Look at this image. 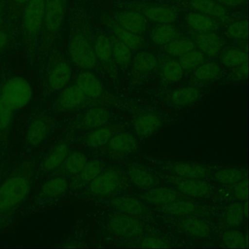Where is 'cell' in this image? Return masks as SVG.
<instances>
[{"label":"cell","mask_w":249,"mask_h":249,"mask_svg":"<svg viewBox=\"0 0 249 249\" xmlns=\"http://www.w3.org/2000/svg\"><path fill=\"white\" fill-rule=\"evenodd\" d=\"M0 96L15 110L26 106L30 101L32 90L29 83L23 78L14 77L7 81L2 87Z\"/></svg>","instance_id":"1"},{"label":"cell","mask_w":249,"mask_h":249,"mask_svg":"<svg viewBox=\"0 0 249 249\" xmlns=\"http://www.w3.org/2000/svg\"><path fill=\"white\" fill-rule=\"evenodd\" d=\"M29 189L28 182L23 177H14L7 180L0 187V211L16 205L24 198Z\"/></svg>","instance_id":"2"},{"label":"cell","mask_w":249,"mask_h":249,"mask_svg":"<svg viewBox=\"0 0 249 249\" xmlns=\"http://www.w3.org/2000/svg\"><path fill=\"white\" fill-rule=\"evenodd\" d=\"M124 183V177L119 169L108 168L103 170L90 182L89 190L96 196H107L117 191Z\"/></svg>","instance_id":"3"},{"label":"cell","mask_w":249,"mask_h":249,"mask_svg":"<svg viewBox=\"0 0 249 249\" xmlns=\"http://www.w3.org/2000/svg\"><path fill=\"white\" fill-rule=\"evenodd\" d=\"M70 53L73 61L81 68H91L96 64L94 50L83 35H77L72 38L70 45Z\"/></svg>","instance_id":"4"},{"label":"cell","mask_w":249,"mask_h":249,"mask_svg":"<svg viewBox=\"0 0 249 249\" xmlns=\"http://www.w3.org/2000/svg\"><path fill=\"white\" fill-rule=\"evenodd\" d=\"M109 226L113 233L125 237L138 236L143 231V226L141 221L128 214L113 216L109 220Z\"/></svg>","instance_id":"5"},{"label":"cell","mask_w":249,"mask_h":249,"mask_svg":"<svg viewBox=\"0 0 249 249\" xmlns=\"http://www.w3.org/2000/svg\"><path fill=\"white\" fill-rule=\"evenodd\" d=\"M45 13V0H29L24 15L26 29L35 33L39 29Z\"/></svg>","instance_id":"6"},{"label":"cell","mask_w":249,"mask_h":249,"mask_svg":"<svg viewBox=\"0 0 249 249\" xmlns=\"http://www.w3.org/2000/svg\"><path fill=\"white\" fill-rule=\"evenodd\" d=\"M63 16L62 0H45L44 20L49 31H55L60 27Z\"/></svg>","instance_id":"7"},{"label":"cell","mask_w":249,"mask_h":249,"mask_svg":"<svg viewBox=\"0 0 249 249\" xmlns=\"http://www.w3.org/2000/svg\"><path fill=\"white\" fill-rule=\"evenodd\" d=\"M161 121L157 115L147 113L138 116L134 123L136 134L140 137L145 138L153 134L161 126Z\"/></svg>","instance_id":"8"},{"label":"cell","mask_w":249,"mask_h":249,"mask_svg":"<svg viewBox=\"0 0 249 249\" xmlns=\"http://www.w3.org/2000/svg\"><path fill=\"white\" fill-rule=\"evenodd\" d=\"M104 163L99 160H93L86 163L78 173L72 182V187L80 188L91 182L103 170Z\"/></svg>","instance_id":"9"},{"label":"cell","mask_w":249,"mask_h":249,"mask_svg":"<svg viewBox=\"0 0 249 249\" xmlns=\"http://www.w3.org/2000/svg\"><path fill=\"white\" fill-rule=\"evenodd\" d=\"M117 20L119 26L135 34L143 31L146 28L145 18L137 12H123L118 16Z\"/></svg>","instance_id":"10"},{"label":"cell","mask_w":249,"mask_h":249,"mask_svg":"<svg viewBox=\"0 0 249 249\" xmlns=\"http://www.w3.org/2000/svg\"><path fill=\"white\" fill-rule=\"evenodd\" d=\"M77 85L89 97L96 98L103 91L102 86L97 78L90 72L81 73L77 79Z\"/></svg>","instance_id":"11"},{"label":"cell","mask_w":249,"mask_h":249,"mask_svg":"<svg viewBox=\"0 0 249 249\" xmlns=\"http://www.w3.org/2000/svg\"><path fill=\"white\" fill-rule=\"evenodd\" d=\"M112 206L117 210L129 215H138L143 213L145 207L138 200L128 197H118L111 202Z\"/></svg>","instance_id":"12"},{"label":"cell","mask_w":249,"mask_h":249,"mask_svg":"<svg viewBox=\"0 0 249 249\" xmlns=\"http://www.w3.org/2000/svg\"><path fill=\"white\" fill-rule=\"evenodd\" d=\"M127 173L131 181L140 188H149L155 183V179L152 174L138 164L131 165L128 169Z\"/></svg>","instance_id":"13"},{"label":"cell","mask_w":249,"mask_h":249,"mask_svg":"<svg viewBox=\"0 0 249 249\" xmlns=\"http://www.w3.org/2000/svg\"><path fill=\"white\" fill-rule=\"evenodd\" d=\"M71 69L65 62L57 64L51 72L49 77L50 87L54 89H59L64 87L70 81Z\"/></svg>","instance_id":"14"},{"label":"cell","mask_w":249,"mask_h":249,"mask_svg":"<svg viewBox=\"0 0 249 249\" xmlns=\"http://www.w3.org/2000/svg\"><path fill=\"white\" fill-rule=\"evenodd\" d=\"M108 142L111 150L119 153H130L137 147V142L134 137L125 133L114 136Z\"/></svg>","instance_id":"15"},{"label":"cell","mask_w":249,"mask_h":249,"mask_svg":"<svg viewBox=\"0 0 249 249\" xmlns=\"http://www.w3.org/2000/svg\"><path fill=\"white\" fill-rule=\"evenodd\" d=\"M49 131V124L44 119L38 118L30 124L27 132L26 139L32 145L40 143L46 137Z\"/></svg>","instance_id":"16"},{"label":"cell","mask_w":249,"mask_h":249,"mask_svg":"<svg viewBox=\"0 0 249 249\" xmlns=\"http://www.w3.org/2000/svg\"><path fill=\"white\" fill-rule=\"evenodd\" d=\"M177 197L175 190L164 186L150 189L144 194V198L153 204H166L176 200Z\"/></svg>","instance_id":"17"},{"label":"cell","mask_w":249,"mask_h":249,"mask_svg":"<svg viewBox=\"0 0 249 249\" xmlns=\"http://www.w3.org/2000/svg\"><path fill=\"white\" fill-rule=\"evenodd\" d=\"M177 187L182 193L193 196H202L209 191V186L203 181L188 178L177 184Z\"/></svg>","instance_id":"18"},{"label":"cell","mask_w":249,"mask_h":249,"mask_svg":"<svg viewBox=\"0 0 249 249\" xmlns=\"http://www.w3.org/2000/svg\"><path fill=\"white\" fill-rule=\"evenodd\" d=\"M85 95L77 85H72L67 88L62 93L60 104L64 108L71 109L82 103Z\"/></svg>","instance_id":"19"},{"label":"cell","mask_w":249,"mask_h":249,"mask_svg":"<svg viewBox=\"0 0 249 249\" xmlns=\"http://www.w3.org/2000/svg\"><path fill=\"white\" fill-rule=\"evenodd\" d=\"M199 92L194 88H183L172 92L170 99L175 106L184 107L195 102L199 98Z\"/></svg>","instance_id":"20"},{"label":"cell","mask_w":249,"mask_h":249,"mask_svg":"<svg viewBox=\"0 0 249 249\" xmlns=\"http://www.w3.org/2000/svg\"><path fill=\"white\" fill-rule=\"evenodd\" d=\"M109 118V114L107 109L97 107L87 111L83 118V123L88 128H95L105 124Z\"/></svg>","instance_id":"21"},{"label":"cell","mask_w":249,"mask_h":249,"mask_svg":"<svg viewBox=\"0 0 249 249\" xmlns=\"http://www.w3.org/2000/svg\"><path fill=\"white\" fill-rule=\"evenodd\" d=\"M196 41L199 48L209 56L215 55L219 50V39L213 33L203 32L197 36Z\"/></svg>","instance_id":"22"},{"label":"cell","mask_w":249,"mask_h":249,"mask_svg":"<svg viewBox=\"0 0 249 249\" xmlns=\"http://www.w3.org/2000/svg\"><path fill=\"white\" fill-rule=\"evenodd\" d=\"M145 16L150 20L159 23L168 24L174 22L176 15L171 9L162 6H152L146 9Z\"/></svg>","instance_id":"23"},{"label":"cell","mask_w":249,"mask_h":249,"mask_svg":"<svg viewBox=\"0 0 249 249\" xmlns=\"http://www.w3.org/2000/svg\"><path fill=\"white\" fill-rule=\"evenodd\" d=\"M181 226L186 232L197 237H206L210 232L207 225L196 218L189 217L183 220Z\"/></svg>","instance_id":"24"},{"label":"cell","mask_w":249,"mask_h":249,"mask_svg":"<svg viewBox=\"0 0 249 249\" xmlns=\"http://www.w3.org/2000/svg\"><path fill=\"white\" fill-rule=\"evenodd\" d=\"M62 166L65 173L75 175L78 174L87 163L86 156L80 152H74L66 157Z\"/></svg>","instance_id":"25"},{"label":"cell","mask_w":249,"mask_h":249,"mask_svg":"<svg viewBox=\"0 0 249 249\" xmlns=\"http://www.w3.org/2000/svg\"><path fill=\"white\" fill-rule=\"evenodd\" d=\"M68 152V147L66 143L57 145L45 160L44 167L47 170H52L58 167L63 162Z\"/></svg>","instance_id":"26"},{"label":"cell","mask_w":249,"mask_h":249,"mask_svg":"<svg viewBox=\"0 0 249 249\" xmlns=\"http://www.w3.org/2000/svg\"><path fill=\"white\" fill-rule=\"evenodd\" d=\"M173 170L178 175L188 178L196 179L205 176L206 171L202 166L189 163H178Z\"/></svg>","instance_id":"27"},{"label":"cell","mask_w":249,"mask_h":249,"mask_svg":"<svg viewBox=\"0 0 249 249\" xmlns=\"http://www.w3.org/2000/svg\"><path fill=\"white\" fill-rule=\"evenodd\" d=\"M67 188L68 182L65 179L55 178L46 182L42 187L41 191L47 196L56 197L63 195Z\"/></svg>","instance_id":"28"},{"label":"cell","mask_w":249,"mask_h":249,"mask_svg":"<svg viewBox=\"0 0 249 249\" xmlns=\"http://www.w3.org/2000/svg\"><path fill=\"white\" fill-rule=\"evenodd\" d=\"M191 5L201 12L214 16H222L226 11L220 4L211 0H191Z\"/></svg>","instance_id":"29"},{"label":"cell","mask_w":249,"mask_h":249,"mask_svg":"<svg viewBox=\"0 0 249 249\" xmlns=\"http://www.w3.org/2000/svg\"><path fill=\"white\" fill-rule=\"evenodd\" d=\"M195 208V204L186 200H174L163 204L161 211L167 214L172 215H181L188 214L192 212Z\"/></svg>","instance_id":"30"},{"label":"cell","mask_w":249,"mask_h":249,"mask_svg":"<svg viewBox=\"0 0 249 249\" xmlns=\"http://www.w3.org/2000/svg\"><path fill=\"white\" fill-rule=\"evenodd\" d=\"M157 64L155 57L151 53L142 51L135 56L133 65L134 69L139 71L146 72L151 71Z\"/></svg>","instance_id":"31"},{"label":"cell","mask_w":249,"mask_h":249,"mask_svg":"<svg viewBox=\"0 0 249 249\" xmlns=\"http://www.w3.org/2000/svg\"><path fill=\"white\" fill-rule=\"evenodd\" d=\"M189 24L196 30L208 32L213 28L214 24L208 17L198 13H192L187 18Z\"/></svg>","instance_id":"32"},{"label":"cell","mask_w":249,"mask_h":249,"mask_svg":"<svg viewBox=\"0 0 249 249\" xmlns=\"http://www.w3.org/2000/svg\"><path fill=\"white\" fill-rule=\"evenodd\" d=\"M111 137V131L109 128H99L88 136L86 143L91 147H99L108 142Z\"/></svg>","instance_id":"33"},{"label":"cell","mask_w":249,"mask_h":249,"mask_svg":"<svg viewBox=\"0 0 249 249\" xmlns=\"http://www.w3.org/2000/svg\"><path fill=\"white\" fill-rule=\"evenodd\" d=\"M176 31L171 25L165 24L157 27L152 34L153 41L159 45L170 42L175 36Z\"/></svg>","instance_id":"34"},{"label":"cell","mask_w":249,"mask_h":249,"mask_svg":"<svg viewBox=\"0 0 249 249\" xmlns=\"http://www.w3.org/2000/svg\"><path fill=\"white\" fill-rule=\"evenodd\" d=\"M112 52L119 65L124 66L128 64L131 58L130 49L119 39L113 43Z\"/></svg>","instance_id":"35"},{"label":"cell","mask_w":249,"mask_h":249,"mask_svg":"<svg viewBox=\"0 0 249 249\" xmlns=\"http://www.w3.org/2000/svg\"><path fill=\"white\" fill-rule=\"evenodd\" d=\"M113 31L119 39L130 49L137 48L141 44V39L136 34L128 31L120 26H115Z\"/></svg>","instance_id":"36"},{"label":"cell","mask_w":249,"mask_h":249,"mask_svg":"<svg viewBox=\"0 0 249 249\" xmlns=\"http://www.w3.org/2000/svg\"><path fill=\"white\" fill-rule=\"evenodd\" d=\"M94 50L96 57L104 61L108 60L112 54L111 43L108 38L104 35L97 37Z\"/></svg>","instance_id":"37"},{"label":"cell","mask_w":249,"mask_h":249,"mask_svg":"<svg viewBox=\"0 0 249 249\" xmlns=\"http://www.w3.org/2000/svg\"><path fill=\"white\" fill-rule=\"evenodd\" d=\"M222 240L224 244L229 248L244 249L247 247L246 237L236 231H225L223 234Z\"/></svg>","instance_id":"38"},{"label":"cell","mask_w":249,"mask_h":249,"mask_svg":"<svg viewBox=\"0 0 249 249\" xmlns=\"http://www.w3.org/2000/svg\"><path fill=\"white\" fill-rule=\"evenodd\" d=\"M243 207L239 202L231 204L226 211V220L231 226H238L242 222L244 217Z\"/></svg>","instance_id":"39"},{"label":"cell","mask_w":249,"mask_h":249,"mask_svg":"<svg viewBox=\"0 0 249 249\" xmlns=\"http://www.w3.org/2000/svg\"><path fill=\"white\" fill-rule=\"evenodd\" d=\"M242 173L236 169H225L219 170L215 175L216 179L224 184L238 183L243 178Z\"/></svg>","instance_id":"40"},{"label":"cell","mask_w":249,"mask_h":249,"mask_svg":"<svg viewBox=\"0 0 249 249\" xmlns=\"http://www.w3.org/2000/svg\"><path fill=\"white\" fill-rule=\"evenodd\" d=\"M195 45L190 40L187 39L175 40L171 42L167 47L170 54L179 56L194 50Z\"/></svg>","instance_id":"41"},{"label":"cell","mask_w":249,"mask_h":249,"mask_svg":"<svg viewBox=\"0 0 249 249\" xmlns=\"http://www.w3.org/2000/svg\"><path fill=\"white\" fill-rule=\"evenodd\" d=\"M222 60L225 65L232 67L248 61V55L241 51L232 49L227 51L224 54Z\"/></svg>","instance_id":"42"},{"label":"cell","mask_w":249,"mask_h":249,"mask_svg":"<svg viewBox=\"0 0 249 249\" xmlns=\"http://www.w3.org/2000/svg\"><path fill=\"white\" fill-rule=\"evenodd\" d=\"M163 73L167 80L176 82L182 76V68L179 63L173 60L169 61L163 66Z\"/></svg>","instance_id":"43"},{"label":"cell","mask_w":249,"mask_h":249,"mask_svg":"<svg viewBox=\"0 0 249 249\" xmlns=\"http://www.w3.org/2000/svg\"><path fill=\"white\" fill-rule=\"evenodd\" d=\"M204 59L203 55L197 51H191L181 55L179 64L182 68L191 69L200 64Z\"/></svg>","instance_id":"44"},{"label":"cell","mask_w":249,"mask_h":249,"mask_svg":"<svg viewBox=\"0 0 249 249\" xmlns=\"http://www.w3.org/2000/svg\"><path fill=\"white\" fill-rule=\"evenodd\" d=\"M15 110L0 96V130L10 125Z\"/></svg>","instance_id":"45"},{"label":"cell","mask_w":249,"mask_h":249,"mask_svg":"<svg viewBox=\"0 0 249 249\" xmlns=\"http://www.w3.org/2000/svg\"><path fill=\"white\" fill-rule=\"evenodd\" d=\"M219 71L217 65L208 63L199 67L196 71L195 76L199 79H208L216 76Z\"/></svg>","instance_id":"46"},{"label":"cell","mask_w":249,"mask_h":249,"mask_svg":"<svg viewBox=\"0 0 249 249\" xmlns=\"http://www.w3.org/2000/svg\"><path fill=\"white\" fill-rule=\"evenodd\" d=\"M227 32L232 37L244 38L248 35L247 22L242 21L234 22L228 27Z\"/></svg>","instance_id":"47"},{"label":"cell","mask_w":249,"mask_h":249,"mask_svg":"<svg viewBox=\"0 0 249 249\" xmlns=\"http://www.w3.org/2000/svg\"><path fill=\"white\" fill-rule=\"evenodd\" d=\"M234 194L236 197L240 200H245L248 198L249 183L248 179H244L240 180L234 188Z\"/></svg>","instance_id":"48"},{"label":"cell","mask_w":249,"mask_h":249,"mask_svg":"<svg viewBox=\"0 0 249 249\" xmlns=\"http://www.w3.org/2000/svg\"><path fill=\"white\" fill-rule=\"evenodd\" d=\"M142 247L145 248H166L167 244L163 240L155 238L148 237L144 239L142 243Z\"/></svg>","instance_id":"49"},{"label":"cell","mask_w":249,"mask_h":249,"mask_svg":"<svg viewBox=\"0 0 249 249\" xmlns=\"http://www.w3.org/2000/svg\"><path fill=\"white\" fill-rule=\"evenodd\" d=\"M219 2L229 5L237 6L243 3L244 0H217Z\"/></svg>","instance_id":"50"},{"label":"cell","mask_w":249,"mask_h":249,"mask_svg":"<svg viewBox=\"0 0 249 249\" xmlns=\"http://www.w3.org/2000/svg\"><path fill=\"white\" fill-rule=\"evenodd\" d=\"M7 42V36L2 31H0V49L2 48Z\"/></svg>","instance_id":"51"},{"label":"cell","mask_w":249,"mask_h":249,"mask_svg":"<svg viewBox=\"0 0 249 249\" xmlns=\"http://www.w3.org/2000/svg\"><path fill=\"white\" fill-rule=\"evenodd\" d=\"M240 73L242 75H246L248 73V61L242 64L240 68Z\"/></svg>","instance_id":"52"},{"label":"cell","mask_w":249,"mask_h":249,"mask_svg":"<svg viewBox=\"0 0 249 249\" xmlns=\"http://www.w3.org/2000/svg\"><path fill=\"white\" fill-rule=\"evenodd\" d=\"M243 212L244 214L247 217H248L249 215V205H248V202H247L245 204L244 206L243 207Z\"/></svg>","instance_id":"53"},{"label":"cell","mask_w":249,"mask_h":249,"mask_svg":"<svg viewBox=\"0 0 249 249\" xmlns=\"http://www.w3.org/2000/svg\"><path fill=\"white\" fill-rule=\"evenodd\" d=\"M29 0H14V1L18 3H19V4H22V3H24L26 2H27V1H28Z\"/></svg>","instance_id":"54"},{"label":"cell","mask_w":249,"mask_h":249,"mask_svg":"<svg viewBox=\"0 0 249 249\" xmlns=\"http://www.w3.org/2000/svg\"><path fill=\"white\" fill-rule=\"evenodd\" d=\"M1 19H0V24H1Z\"/></svg>","instance_id":"55"},{"label":"cell","mask_w":249,"mask_h":249,"mask_svg":"<svg viewBox=\"0 0 249 249\" xmlns=\"http://www.w3.org/2000/svg\"></svg>","instance_id":"56"}]
</instances>
